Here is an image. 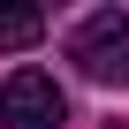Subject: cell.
I'll return each mask as SVG.
<instances>
[{"mask_svg":"<svg viewBox=\"0 0 129 129\" xmlns=\"http://www.w3.org/2000/svg\"><path fill=\"white\" fill-rule=\"evenodd\" d=\"M69 121V99L46 69H15L0 84V129H61Z\"/></svg>","mask_w":129,"mask_h":129,"instance_id":"obj_2","label":"cell"},{"mask_svg":"<svg viewBox=\"0 0 129 129\" xmlns=\"http://www.w3.org/2000/svg\"><path fill=\"white\" fill-rule=\"evenodd\" d=\"M46 38V8H0V53H23Z\"/></svg>","mask_w":129,"mask_h":129,"instance_id":"obj_3","label":"cell"},{"mask_svg":"<svg viewBox=\"0 0 129 129\" xmlns=\"http://www.w3.org/2000/svg\"><path fill=\"white\" fill-rule=\"evenodd\" d=\"M69 61H76L91 84H129V15H121V8L84 15L76 38H69Z\"/></svg>","mask_w":129,"mask_h":129,"instance_id":"obj_1","label":"cell"}]
</instances>
